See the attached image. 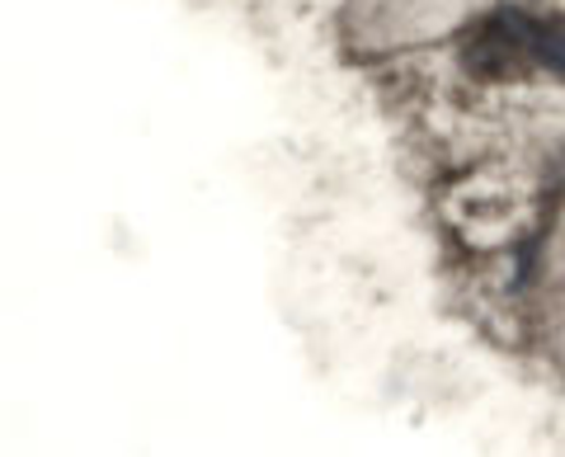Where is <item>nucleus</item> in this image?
<instances>
[{
	"instance_id": "obj_1",
	"label": "nucleus",
	"mask_w": 565,
	"mask_h": 457,
	"mask_svg": "<svg viewBox=\"0 0 565 457\" xmlns=\"http://www.w3.org/2000/svg\"><path fill=\"white\" fill-rule=\"evenodd\" d=\"M537 52V62L546 66V72L565 76V24H537L533 29V43H527Z\"/></svg>"
}]
</instances>
